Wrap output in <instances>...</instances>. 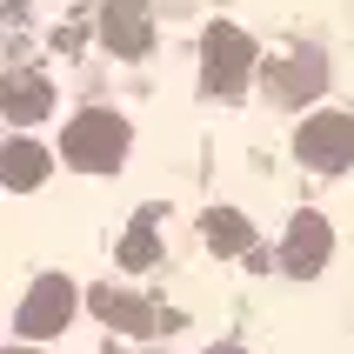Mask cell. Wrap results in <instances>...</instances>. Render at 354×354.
<instances>
[{"label": "cell", "mask_w": 354, "mask_h": 354, "mask_svg": "<svg viewBox=\"0 0 354 354\" xmlns=\"http://www.w3.org/2000/svg\"><path fill=\"white\" fill-rule=\"evenodd\" d=\"M241 60H248V47H241L234 34H227V40H214V87H234Z\"/></svg>", "instance_id": "4"}, {"label": "cell", "mask_w": 354, "mask_h": 354, "mask_svg": "<svg viewBox=\"0 0 354 354\" xmlns=\"http://www.w3.org/2000/svg\"><path fill=\"white\" fill-rule=\"evenodd\" d=\"M207 234H214V248H241V221H214Z\"/></svg>", "instance_id": "5"}, {"label": "cell", "mask_w": 354, "mask_h": 354, "mask_svg": "<svg viewBox=\"0 0 354 354\" xmlns=\"http://www.w3.org/2000/svg\"><path fill=\"white\" fill-rule=\"evenodd\" d=\"M328 254H335V227L321 214H295V227H288V268L295 274H321Z\"/></svg>", "instance_id": "2"}, {"label": "cell", "mask_w": 354, "mask_h": 354, "mask_svg": "<svg viewBox=\"0 0 354 354\" xmlns=\"http://www.w3.org/2000/svg\"><path fill=\"white\" fill-rule=\"evenodd\" d=\"M321 80H328V60H321V54H301L295 67H281V74L268 80V87H274L281 100H301V94H315Z\"/></svg>", "instance_id": "3"}, {"label": "cell", "mask_w": 354, "mask_h": 354, "mask_svg": "<svg viewBox=\"0 0 354 354\" xmlns=\"http://www.w3.org/2000/svg\"><path fill=\"white\" fill-rule=\"evenodd\" d=\"M295 154L308 160L315 174H341V167L354 160V120L348 114H315L295 134Z\"/></svg>", "instance_id": "1"}]
</instances>
